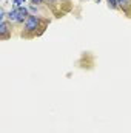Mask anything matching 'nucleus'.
<instances>
[{
	"mask_svg": "<svg viewBox=\"0 0 131 133\" xmlns=\"http://www.w3.org/2000/svg\"><path fill=\"white\" fill-rule=\"evenodd\" d=\"M23 25H25V31H26V33H35V31L39 30L40 19H39L37 16H30Z\"/></svg>",
	"mask_w": 131,
	"mask_h": 133,
	"instance_id": "nucleus-1",
	"label": "nucleus"
},
{
	"mask_svg": "<svg viewBox=\"0 0 131 133\" xmlns=\"http://www.w3.org/2000/svg\"><path fill=\"white\" fill-rule=\"evenodd\" d=\"M28 17H30V9H28L26 6H20V8H19V17H17V23H25Z\"/></svg>",
	"mask_w": 131,
	"mask_h": 133,
	"instance_id": "nucleus-2",
	"label": "nucleus"
},
{
	"mask_svg": "<svg viewBox=\"0 0 131 133\" xmlns=\"http://www.w3.org/2000/svg\"><path fill=\"white\" fill-rule=\"evenodd\" d=\"M17 17H19V8H12L6 16V19L9 22H12V23H17Z\"/></svg>",
	"mask_w": 131,
	"mask_h": 133,
	"instance_id": "nucleus-3",
	"label": "nucleus"
},
{
	"mask_svg": "<svg viewBox=\"0 0 131 133\" xmlns=\"http://www.w3.org/2000/svg\"><path fill=\"white\" fill-rule=\"evenodd\" d=\"M8 33H9L8 23H6V20H3V22L0 23V34H2V37H8Z\"/></svg>",
	"mask_w": 131,
	"mask_h": 133,
	"instance_id": "nucleus-4",
	"label": "nucleus"
},
{
	"mask_svg": "<svg viewBox=\"0 0 131 133\" xmlns=\"http://www.w3.org/2000/svg\"><path fill=\"white\" fill-rule=\"evenodd\" d=\"M116 2H117V6L122 8V9H128V8L131 6L130 0H116Z\"/></svg>",
	"mask_w": 131,
	"mask_h": 133,
	"instance_id": "nucleus-5",
	"label": "nucleus"
},
{
	"mask_svg": "<svg viewBox=\"0 0 131 133\" xmlns=\"http://www.w3.org/2000/svg\"><path fill=\"white\" fill-rule=\"evenodd\" d=\"M106 2H108L110 8H119V6H117V2H116V0H106Z\"/></svg>",
	"mask_w": 131,
	"mask_h": 133,
	"instance_id": "nucleus-6",
	"label": "nucleus"
},
{
	"mask_svg": "<svg viewBox=\"0 0 131 133\" xmlns=\"http://www.w3.org/2000/svg\"><path fill=\"white\" fill-rule=\"evenodd\" d=\"M22 3H25V0H14V8H20Z\"/></svg>",
	"mask_w": 131,
	"mask_h": 133,
	"instance_id": "nucleus-7",
	"label": "nucleus"
},
{
	"mask_svg": "<svg viewBox=\"0 0 131 133\" xmlns=\"http://www.w3.org/2000/svg\"><path fill=\"white\" fill-rule=\"evenodd\" d=\"M31 3L33 5H39V3H42V0H31Z\"/></svg>",
	"mask_w": 131,
	"mask_h": 133,
	"instance_id": "nucleus-8",
	"label": "nucleus"
},
{
	"mask_svg": "<svg viewBox=\"0 0 131 133\" xmlns=\"http://www.w3.org/2000/svg\"><path fill=\"white\" fill-rule=\"evenodd\" d=\"M96 2H97V3H99V2H100V0H96Z\"/></svg>",
	"mask_w": 131,
	"mask_h": 133,
	"instance_id": "nucleus-9",
	"label": "nucleus"
}]
</instances>
